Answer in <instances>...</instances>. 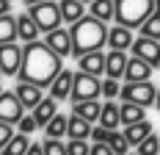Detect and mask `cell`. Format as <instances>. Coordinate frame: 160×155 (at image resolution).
Wrapping results in <instances>:
<instances>
[{
	"mask_svg": "<svg viewBox=\"0 0 160 155\" xmlns=\"http://www.w3.org/2000/svg\"><path fill=\"white\" fill-rule=\"evenodd\" d=\"M132 42H135V36H132V28H127V25H119L116 22L111 31H108V45H111V50H130Z\"/></svg>",
	"mask_w": 160,
	"mask_h": 155,
	"instance_id": "13",
	"label": "cell"
},
{
	"mask_svg": "<svg viewBox=\"0 0 160 155\" xmlns=\"http://www.w3.org/2000/svg\"><path fill=\"white\" fill-rule=\"evenodd\" d=\"M66 127H69V116L55 114V116L44 125V133H47V139H64V136H66Z\"/></svg>",
	"mask_w": 160,
	"mask_h": 155,
	"instance_id": "24",
	"label": "cell"
},
{
	"mask_svg": "<svg viewBox=\"0 0 160 155\" xmlns=\"http://www.w3.org/2000/svg\"><path fill=\"white\" fill-rule=\"evenodd\" d=\"M39 25H36V19L31 17V11H25V14H19L17 17V36L28 45V42H36L39 39Z\"/></svg>",
	"mask_w": 160,
	"mask_h": 155,
	"instance_id": "17",
	"label": "cell"
},
{
	"mask_svg": "<svg viewBox=\"0 0 160 155\" xmlns=\"http://www.w3.org/2000/svg\"><path fill=\"white\" fill-rule=\"evenodd\" d=\"M28 11H31V17L36 19V25H39V31H42V33L55 31V28H61V22H64V17H61V6H58L55 0H47V3L31 6Z\"/></svg>",
	"mask_w": 160,
	"mask_h": 155,
	"instance_id": "4",
	"label": "cell"
},
{
	"mask_svg": "<svg viewBox=\"0 0 160 155\" xmlns=\"http://www.w3.org/2000/svg\"><path fill=\"white\" fill-rule=\"evenodd\" d=\"M88 155H116V152L111 150V144H94Z\"/></svg>",
	"mask_w": 160,
	"mask_h": 155,
	"instance_id": "38",
	"label": "cell"
},
{
	"mask_svg": "<svg viewBox=\"0 0 160 155\" xmlns=\"http://www.w3.org/2000/svg\"><path fill=\"white\" fill-rule=\"evenodd\" d=\"M155 14V0H113V19L127 28H141Z\"/></svg>",
	"mask_w": 160,
	"mask_h": 155,
	"instance_id": "3",
	"label": "cell"
},
{
	"mask_svg": "<svg viewBox=\"0 0 160 155\" xmlns=\"http://www.w3.org/2000/svg\"><path fill=\"white\" fill-rule=\"evenodd\" d=\"M17 17L3 14L0 17V45H8V42H17Z\"/></svg>",
	"mask_w": 160,
	"mask_h": 155,
	"instance_id": "25",
	"label": "cell"
},
{
	"mask_svg": "<svg viewBox=\"0 0 160 155\" xmlns=\"http://www.w3.org/2000/svg\"><path fill=\"white\" fill-rule=\"evenodd\" d=\"M111 133H113V130L102 127V125H97V127H91V141H94V144H108Z\"/></svg>",
	"mask_w": 160,
	"mask_h": 155,
	"instance_id": "35",
	"label": "cell"
},
{
	"mask_svg": "<svg viewBox=\"0 0 160 155\" xmlns=\"http://www.w3.org/2000/svg\"><path fill=\"white\" fill-rule=\"evenodd\" d=\"M19 67H22V47L17 42L0 45V72L3 75H19Z\"/></svg>",
	"mask_w": 160,
	"mask_h": 155,
	"instance_id": "8",
	"label": "cell"
},
{
	"mask_svg": "<svg viewBox=\"0 0 160 155\" xmlns=\"http://www.w3.org/2000/svg\"><path fill=\"white\" fill-rule=\"evenodd\" d=\"M66 152H69V155H88V152H91V147L86 144V139H69Z\"/></svg>",
	"mask_w": 160,
	"mask_h": 155,
	"instance_id": "34",
	"label": "cell"
},
{
	"mask_svg": "<svg viewBox=\"0 0 160 155\" xmlns=\"http://www.w3.org/2000/svg\"><path fill=\"white\" fill-rule=\"evenodd\" d=\"M0 78H3V72H0Z\"/></svg>",
	"mask_w": 160,
	"mask_h": 155,
	"instance_id": "47",
	"label": "cell"
},
{
	"mask_svg": "<svg viewBox=\"0 0 160 155\" xmlns=\"http://www.w3.org/2000/svg\"><path fill=\"white\" fill-rule=\"evenodd\" d=\"M3 14H11V0H0V17Z\"/></svg>",
	"mask_w": 160,
	"mask_h": 155,
	"instance_id": "40",
	"label": "cell"
},
{
	"mask_svg": "<svg viewBox=\"0 0 160 155\" xmlns=\"http://www.w3.org/2000/svg\"><path fill=\"white\" fill-rule=\"evenodd\" d=\"M22 116H25V105L17 97V92H3L0 94V122L17 125Z\"/></svg>",
	"mask_w": 160,
	"mask_h": 155,
	"instance_id": "7",
	"label": "cell"
},
{
	"mask_svg": "<svg viewBox=\"0 0 160 155\" xmlns=\"http://www.w3.org/2000/svg\"><path fill=\"white\" fill-rule=\"evenodd\" d=\"M155 11H160V0H155Z\"/></svg>",
	"mask_w": 160,
	"mask_h": 155,
	"instance_id": "43",
	"label": "cell"
},
{
	"mask_svg": "<svg viewBox=\"0 0 160 155\" xmlns=\"http://www.w3.org/2000/svg\"><path fill=\"white\" fill-rule=\"evenodd\" d=\"M44 155H69L61 139H44Z\"/></svg>",
	"mask_w": 160,
	"mask_h": 155,
	"instance_id": "33",
	"label": "cell"
},
{
	"mask_svg": "<svg viewBox=\"0 0 160 155\" xmlns=\"http://www.w3.org/2000/svg\"><path fill=\"white\" fill-rule=\"evenodd\" d=\"M72 83H75V72L61 69V75L50 83V97H55L58 103H61V100H69V94H72Z\"/></svg>",
	"mask_w": 160,
	"mask_h": 155,
	"instance_id": "15",
	"label": "cell"
},
{
	"mask_svg": "<svg viewBox=\"0 0 160 155\" xmlns=\"http://www.w3.org/2000/svg\"><path fill=\"white\" fill-rule=\"evenodd\" d=\"M17 127H19V133H28V136H31L33 130H36V127H39V122H36V116H22V119H19V122H17Z\"/></svg>",
	"mask_w": 160,
	"mask_h": 155,
	"instance_id": "37",
	"label": "cell"
},
{
	"mask_svg": "<svg viewBox=\"0 0 160 155\" xmlns=\"http://www.w3.org/2000/svg\"><path fill=\"white\" fill-rule=\"evenodd\" d=\"M144 105H138V103H122V125H132V122H141L146 119L144 114Z\"/></svg>",
	"mask_w": 160,
	"mask_h": 155,
	"instance_id": "27",
	"label": "cell"
},
{
	"mask_svg": "<svg viewBox=\"0 0 160 155\" xmlns=\"http://www.w3.org/2000/svg\"><path fill=\"white\" fill-rule=\"evenodd\" d=\"M149 133H155V127H152V122H146V119L132 122V125H124V136H127V141L132 144V147H138Z\"/></svg>",
	"mask_w": 160,
	"mask_h": 155,
	"instance_id": "21",
	"label": "cell"
},
{
	"mask_svg": "<svg viewBox=\"0 0 160 155\" xmlns=\"http://www.w3.org/2000/svg\"><path fill=\"white\" fill-rule=\"evenodd\" d=\"M135 152H141V155H160V136L158 133H149V136L135 147Z\"/></svg>",
	"mask_w": 160,
	"mask_h": 155,
	"instance_id": "29",
	"label": "cell"
},
{
	"mask_svg": "<svg viewBox=\"0 0 160 155\" xmlns=\"http://www.w3.org/2000/svg\"><path fill=\"white\" fill-rule=\"evenodd\" d=\"M58 6H61L64 22H69V25H75V22H80V19L86 17V3H83V0H61Z\"/></svg>",
	"mask_w": 160,
	"mask_h": 155,
	"instance_id": "19",
	"label": "cell"
},
{
	"mask_svg": "<svg viewBox=\"0 0 160 155\" xmlns=\"http://www.w3.org/2000/svg\"><path fill=\"white\" fill-rule=\"evenodd\" d=\"M44 42H47L58 56H72V33L64 31V28H55V31H50L47 36H44Z\"/></svg>",
	"mask_w": 160,
	"mask_h": 155,
	"instance_id": "14",
	"label": "cell"
},
{
	"mask_svg": "<svg viewBox=\"0 0 160 155\" xmlns=\"http://www.w3.org/2000/svg\"><path fill=\"white\" fill-rule=\"evenodd\" d=\"M25 155H44V144H31Z\"/></svg>",
	"mask_w": 160,
	"mask_h": 155,
	"instance_id": "39",
	"label": "cell"
},
{
	"mask_svg": "<svg viewBox=\"0 0 160 155\" xmlns=\"http://www.w3.org/2000/svg\"><path fill=\"white\" fill-rule=\"evenodd\" d=\"M155 72V67L144 58H138V56H132L127 64V72H124V83H138V80H149Z\"/></svg>",
	"mask_w": 160,
	"mask_h": 155,
	"instance_id": "11",
	"label": "cell"
},
{
	"mask_svg": "<svg viewBox=\"0 0 160 155\" xmlns=\"http://www.w3.org/2000/svg\"><path fill=\"white\" fill-rule=\"evenodd\" d=\"M88 14L97 17V19H102V22L113 19V0H91V6H88Z\"/></svg>",
	"mask_w": 160,
	"mask_h": 155,
	"instance_id": "28",
	"label": "cell"
},
{
	"mask_svg": "<svg viewBox=\"0 0 160 155\" xmlns=\"http://www.w3.org/2000/svg\"><path fill=\"white\" fill-rule=\"evenodd\" d=\"M28 147H31L28 133H14V139L3 147V152H0V155H25V152H28Z\"/></svg>",
	"mask_w": 160,
	"mask_h": 155,
	"instance_id": "26",
	"label": "cell"
},
{
	"mask_svg": "<svg viewBox=\"0 0 160 155\" xmlns=\"http://www.w3.org/2000/svg\"><path fill=\"white\" fill-rule=\"evenodd\" d=\"M132 56H138V58H144L149 61L155 69L160 67V42L158 39H149V36H138L135 42H132Z\"/></svg>",
	"mask_w": 160,
	"mask_h": 155,
	"instance_id": "9",
	"label": "cell"
},
{
	"mask_svg": "<svg viewBox=\"0 0 160 155\" xmlns=\"http://www.w3.org/2000/svg\"><path fill=\"white\" fill-rule=\"evenodd\" d=\"M108 144H111V150H113L116 155H127L130 147H132V144L127 141V136H124V133H119V130H113V133H111Z\"/></svg>",
	"mask_w": 160,
	"mask_h": 155,
	"instance_id": "30",
	"label": "cell"
},
{
	"mask_svg": "<svg viewBox=\"0 0 160 155\" xmlns=\"http://www.w3.org/2000/svg\"><path fill=\"white\" fill-rule=\"evenodd\" d=\"M64 69V56H58L47 42H28L22 47V67H19V80L50 89V83L61 75Z\"/></svg>",
	"mask_w": 160,
	"mask_h": 155,
	"instance_id": "1",
	"label": "cell"
},
{
	"mask_svg": "<svg viewBox=\"0 0 160 155\" xmlns=\"http://www.w3.org/2000/svg\"><path fill=\"white\" fill-rule=\"evenodd\" d=\"M99 125L108 127V130H116L122 125V105H116L113 100L102 103V114H99Z\"/></svg>",
	"mask_w": 160,
	"mask_h": 155,
	"instance_id": "20",
	"label": "cell"
},
{
	"mask_svg": "<svg viewBox=\"0 0 160 155\" xmlns=\"http://www.w3.org/2000/svg\"><path fill=\"white\" fill-rule=\"evenodd\" d=\"M127 155H141V152H127Z\"/></svg>",
	"mask_w": 160,
	"mask_h": 155,
	"instance_id": "44",
	"label": "cell"
},
{
	"mask_svg": "<svg viewBox=\"0 0 160 155\" xmlns=\"http://www.w3.org/2000/svg\"><path fill=\"white\" fill-rule=\"evenodd\" d=\"M108 25L102 22V19H97V17L86 14L80 22H75L69 33H72V56L80 58V56H86V53H94V50H102V47L108 45Z\"/></svg>",
	"mask_w": 160,
	"mask_h": 155,
	"instance_id": "2",
	"label": "cell"
},
{
	"mask_svg": "<svg viewBox=\"0 0 160 155\" xmlns=\"http://www.w3.org/2000/svg\"><path fill=\"white\" fill-rule=\"evenodd\" d=\"M141 36H149V39H158L160 42V11H155V14L141 25Z\"/></svg>",
	"mask_w": 160,
	"mask_h": 155,
	"instance_id": "31",
	"label": "cell"
},
{
	"mask_svg": "<svg viewBox=\"0 0 160 155\" xmlns=\"http://www.w3.org/2000/svg\"><path fill=\"white\" fill-rule=\"evenodd\" d=\"M127 64H130L127 50H111V53H108V61H105V75L122 80L124 72H127Z\"/></svg>",
	"mask_w": 160,
	"mask_h": 155,
	"instance_id": "10",
	"label": "cell"
},
{
	"mask_svg": "<svg viewBox=\"0 0 160 155\" xmlns=\"http://www.w3.org/2000/svg\"><path fill=\"white\" fill-rule=\"evenodd\" d=\"M55 114H58V100H55V97H44V100L33 108V116H36L39 127H44V125H47Z\"/></svg>",
	"mask_w": 160,
	"mask_h": 155,
	"instance_id": "22",
	"label": "cell"
},
{
	"mask_svg": "<svg viewBox=\"0 0 160 155\" xmlns=\"http://www.w3.org/2000/svg\"><path fill=\"white\" fill-rule=\"evenodd\" d=\"M0 94H3V89H0Z\"/></svg>",
	"mask_w": 160,
	"mask_h": 155,
	"instance_id": "46",
	"label": "cell"
},
{
	"mask_svg": "<svg viewBox=\"0 0 160 155\" xmlns=\"http://www.w3.org/2000/svg\"><path fill=\"white\" fill-rule=\"evenodd\" d=\"M155 108L160 111V86H158V97H155Z\"/></svg>",
	"mask_w": 160,
	"mask_h": 155,
	"instance_id": "42",
	"label": "cell"
},
{
	"mask_svg": "<svg viewBox=\"0 0 160 155\" xmlns=\"http://www.w3.org/2000/svg\"><path fill=\"white\" fill-rule=\"evenodd\" d=\"M119 94H122V83H119L116 78L102 80V97H105V100H116Z\"/></svg>",
	"mask_w": 160,
	"mask_h": 155,
	"instance_id": "32",
	"label": "cell"
},
{
	"mask_svg": "<svg viewBox=\"0 0 160 155\" xmlns=\"http://www.w3.org/2000/svg\"><path fill=\"white\" fill-rule=\"evenodd\" d=\"M99 94H102V80L97 75H88V72L78 69V72H75V83H72L69 100H72V103H83V100H97Z\"/></svg>",
	"mask_w": 160,
	"mask_h": 155,
	"instance_id": "5",
	"label": "cell"
},
{
	"mask_svg": "<svg viewBox=\"0 0 160 155\" xmlns=\"http://www.w3.org/2000/svg\"><path fill=\"white\" fill-rule=\"evenodd\" d=\"M72 111H75V114H80L83 119H88V122H99L102 105H99L97 100H83V103H72Z\"/></svg>",
	"mask_w": 160,
	"mask_h": 155,
	"instance_id": "23",
	"label": "cell"
},
{
	"mask_svg": "<svg viewBox=\"0 0 160 155\" xmlns=\"http://www.w3.org/2000/svg\"><path fill=\"white\" fill-rule=\"evenodd\" d=\"M14 92H17V97L22 100V105H25V108H31V111L44 100V97H42V86H33V83H25V80H19V83H17Z\"/></svg>",
	"mask_w": 160,
	"mask_h": 155,
	"instance_id": "16",
	"label": "cell"
},
{
	"mask_svg": "<svg viewBox=\"0 0 160 155\" xmlns=\"http://www.w3.org/2000/svg\"><path fill=\"white\" fill-rule=\"evenodd\" d=\"M83 3H91V0H83Z\"/></svg>",
	"mask_w": 160,
	"mask_h": 155,
	"instance_id": "45",
	"label": "cell"
},
{
	"mask_svg": "<svg viewBox=\"0 0 160 155\" xmlns=\"http://www.w3.org/2000/svg\"><path fill=\"white\" fill-rule=\"evenodd\" d=\"M11 139H14V125L11 122H0V152H3V147Z\"/></svg>",
	"mask_w": 160,
	"mask_h": 155,
	"instance_id": "36",
	"label": "cell"
},
{
	"mask_svg": "<svg viewBox=\"0 0 160 155\" xmlns=\"http://www.w3.org/2000/svg\"><path fill=\"white\" fill-rule=\"evenodd\" d=\"M122 103H138V105H155V97H158V86L152 80H138V83H124L122 86Z\"/></svg>",
	"mask_w": 160,
	"mask_h": 155,
	"instance_id": "6",
	"label": "cell"
},
{
	"mask_svg": "<svg viewBox=\"0 0 160 155\" xmlns=\"http://www.w3.org/2000/svg\"><path fill=\"white\" fill-rule=\"evenodd\" d=\"M39 3H47V0H25V6L31 8V6H39Z\"/></svg>",
	"mask_w": 160,
	"mask_h": 155,
	"instance_id": "41",
	"label": "cell"
},
{
	"mask_svg": "<svg viewBox=\"0 0 160 155\" xmlns=\"http://www.w3.org/2000/svg\"><path fill=\"white\" fill-rule=\"evenodd\" d=\"M91 127H94V122L83 119L80 114L72 111V116H69V127H66V136H69V139H91Z\"/></svg>",
	"mask_w": 160,
	"mask_h": 155,
	"instance_id": "18",
	"label": "cell"
},
{
	"mask_svg": "<svg viewBox=\"0 0 160 155\" xmlns=\"http://www.w3.org/2000/svg\"><path fill=\"white\" fill-rule=\"evenodd\" d=\"M105 61H108V56L102 50H94V53H86V56L78 58V69L99 78V75H105Z\"/></svg>",
	"mask_w": 160,
	"mask_h": 155,
	"instance_id": "12",
	"label": "cell"
}]
</instances>
